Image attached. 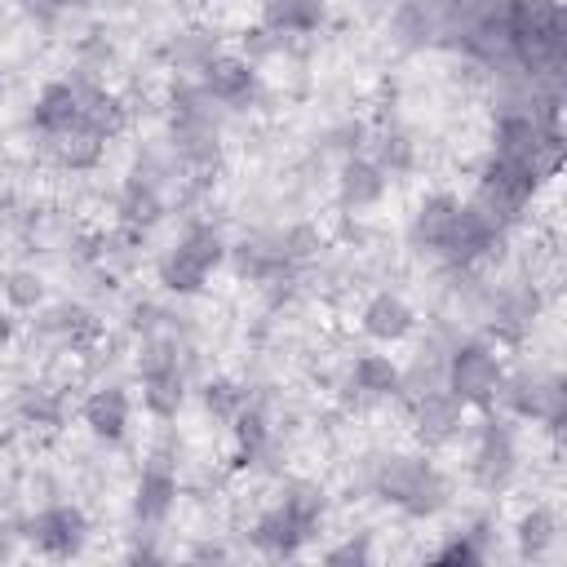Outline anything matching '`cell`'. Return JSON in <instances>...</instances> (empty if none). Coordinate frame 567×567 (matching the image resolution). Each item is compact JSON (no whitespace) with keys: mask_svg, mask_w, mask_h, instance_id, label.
<instances>
[{"mask_svg":"<svg viewBox=\"0 0 567 567\" xmlns=\"http://www.w3.org/2000/svg\"><path fill=\"white\" fill-rule=\"evenodd\" d=\"M377 164H381L385 173H403V168H412V142H408L403 133H385V137L377 142Z\"/></svg>","mask_w":567,"mask_h":567,"instance_id":"cell-30","label":"cell"},{"mask_svg":"<svg viewBox=\"0 0 567 567\" xmlns=\"http://www.w3.org/2000/svg\"><path fill=\"white\" fill-rule=\"evenodd\" d=\"M447 385H452V394H456L461 403H487V399L496 394V385H501V363H496V354H487L483 346L456 350L452 363H447Z\"/></svg>","mask_w":567,"mask_h":567,"instance_id":"cell-4","label":"cell"},{"mask_svg":"<svg viewBox=\"0 0 567 567\" xmlns=\"http://www.w3.org/2000/svg\"><path fill=\"white\" fill-rule=\"evenodd\" d=\"M412 306L399 297V292H377L368 306H363V332L372 341H399L412 332Z\"/></svg>","mask_w":567,"mask_h":567,"instance_id":"cell-11","label":"cell"},{"mask_svg":"<svg viewBox=\"0 0 567 567\" xmlns=\"http://www.w3.org/2000/svg\"><path fill=\"white\" fill-rule=\"evenodd\" d=\"M44 13H58V9H75V4H84V0H35Z\"/></svg>","mask_w":567,"mask_h":567,"instance_id":"cell-37","label":"cell"},{"mask_svg":"<svg viewBox=\"0 0 567 567\" xmlns=\"http://www.w3.org/2000/svg\"><path fill=\"white\" fill-rule=\"evenodd\" d=\"M328 563H368V540H350L328 554Z\"/></svg>","mask_w":567,"mask_h":567,"instance_id":"cell-35","label":"cell"},{"mask_svg":"<svg viewBox=\"0 0 567 567\" xmlns=\"http://www.w3.org/2000/svg\"><path fill=\"white\" fill-rule=\"evenodd\" d=\"M323 22V0H266V27L279 35L292 31H315Z\"/></svg>","mask_w":567,"mask_h":567,"instance_id":"cell-20","label":"cell"},{"mask_svg":"<svg viewBox=\"0 0 567 567\" xmlns=\"http://www.w3.org/2000/svg\"><path fill=\"white\" fill-rule=\"evenodd\" d=\"M306 536H310V532H306V527H301L284 505L266 509V514L257 518V527H252V540H257L261 549H270V554H292Z\"/></svg>","mask_w":567,"mask_h":567,"instance_id":"cell-18","label":"cell"},{"mask_svg":"<svg viewBox=\"0 0 567 567\" xmlns=\"http://www.w3.org/2000/svg\"><path fill=\"white\" fill-rule=\"evenodd\" d=\"M385 195V168L377 159H363V155H350L341 164V199L350 208H368Z\"/></svg>","mask_w":567,"mask_h":567,"instance_id":"cell-15","label":"cell"},{"mask_svg":"<svg viewBox=\"0 0 567 567\" xmlns=\"http://www.w3.org/2000/svg\"><path fill=\"white\" fill-rule=\"evenodd\" d=\"M350 377H354V390H363V394H372V399L394 394V390L403 385V372H399L385 354H359Z\"/></svg>","mask_w":567,"mask_h":567,"instance_id":"cell-23","label":"cell"},{"mask_svg":"<svg viewBox=\"0 0 567 567\" xmlns=\"http://www.w3.org/2000/svg\"><path fill=\"white\" fill-rule=\"evenodd\" d=\"M159 213H164L159 186H155L151 177L133 173V177L124 182V190H120V217H124V226L146 230V226H155V221H159Z\"/></svg>","mask_w":567,"mask_h":567,"instance_id":"cell-16","label":"cell"},{"mask_svg":"<svg viewBox=\"0 0 567 567\" xmlns=\"http://www.w3.org/2000/svg\"><path fill=\"white\" fill-rule=\"evenodd\" d=\"M0 97H4V84H0Z\"/></svg>","mask_w":567,"mask_h":567,"instance_id":"cell-39","label":"cell"},{"mask_svg":"<svg viewBox=\"0 0 567 567\" xmlns=\"http://www.w3.org/2000/svg\"><path fill=\"white\" fill-rule=\"evenodd\" d=\"M22 416L35 421V425H53V421L62 416V408H58L44 390H27V394H22Z\"/></svg>","mask_w":567,"mask_h":567,"instance_id":"cell-33","label":"cell"},{"mask_svg":"<svg viewBox=\"0 0 567 567\" xmlns=\"http://www.w3.org/2000/svg\"><path fill=\"white\" fill-rule=\"evenodd\" d=\"M49 328H53V332H66V337H71V332L89 328V315H84V310H75V306H58V310L49 315Z\"/></svg>","mask_w":567,"mask_h":567,"instance_id":"cell-34","label":"cell"},{"mask_svg":"<svg viewBox=\"0 0 567 567\" xmlns=\"http://www.w3.org/2000/svg\"><path fill=\"white\" fill-rule=\"evenodd\" d=\"M31 540H35L44 554L66 558V554H75L80 540H84V514L71 509V505H53V509H44V514L31 518Z\"/></svg>","mask_w":567,"mask_h":567,"instance_id":"cell-8","label":"cell"},{"mask_svg":"<svg viewBox=\"0 0 567 567\" xmlns=\"http://www.w3.org/2000/svg\"><path fill=\"white\" fill-rule=\"evenodd\" d=\"M439 558H447V563H456V558H461V563H474V558H478V554H474V549H470V545H465V540H456V545H447V549H443V554H439Z\"/></svg>","mask_w":567,"mask_h":567,"instance_id":"cell-36","label":"cell"},{"mask_svg":"<svg viewBox=\"0 0 567 567\" xmlns=\"http://www.w3.org/2000/svg\"><path fill=\"white\" fill-rule=\"evenodd\" d=\"M80 124V93L75 84H44V93L35 97V128L40 133H66Z\"/></svg>","mask_w":567,"mask_h":567,"instance_id":"cell-14","label":"cell"},{"mask_svg":"<svg viewBox=\"0 0 567 567\" xmlns=\"http://www.w3.org/2000/svg\"><path fill=\"white\" fill-rule=\"evenodd\" d=\"M532 186H536V168H532V164L496 155V159L487 164V173H483V213H487V217H492L496 208H501V217L518 213V208L527 204Z\"/></svg>","mask_w":567,"mask_h":567,"instance_id":"cell-3","label":"cell"},{"mask_svg":"<svg viewBox=\"0 0 567 567\" xmlns=\"http://www.w3.org/2000/svg\"><path fill=\"white\" fill-rule=\"evenodd\" d=\"M204 89H208V97L221 102V106H244V102L257 93V71H252V62H244V58L217 53V58L204 66Z\"/></svg>","mask_w":567,"mask_h":567,"instance_id":"cell-7","label":"cell"},{"mask_svg":"<svg viewBox=\"0 0 567 567\" xmlns=\"http://www.w3.org/2000/svg\"><path fill=\"white\" fill-rule=\"evenodd\" d=\"M474 474L483 487H505L509 474H514V434L496 421L483 425V439H478V452H474Z\"/></svg>","mask_w":567,"mask_h":567,"instance_id":"cell-9","label":"cell"},{"mask_svg":"<svg viewBox=\"0 0 567 567\" xmlns=\"http://www.w3.org/2000/svg\"><path fill=\"white\" fill-rule=\"evenodd\" d=\"M168 106H173V120H213V97L204 84H190V80H177L173 93H168Z\"/></svg>","mask_w":567,"mask_h":567,"instance_id":"cell-25","label":"cell"},{"mask_svg":"<svg viewBox=\"0 0 567 567\" xmlns=\"http://www.w3.org/2000/svg\"><path fill=\"white\" fill-rule=\"evenodd\" d=\"M142 390H146V408L155 416H173L182 408V368H177V354L168 346H151L146 350Z\"/></svg>","mask_w":567,"mask_h":567,"instance_id":"cell-5","label":"cell"},{"mask_svg":"<svg viewBox=\"0 0 567 567\" xmlns=\"http://www.w3.org/2000/svg\"><path fill=\"white\" fill-rule=\"evenodd\" d=\"M315 248H319V239H315L310 226H292V230L279 235V252H284V261H301V257H310Z\"/></svg>","mask_w":567,"mask_h":567,"instance_id":"cell-32","label":"cell"},{"mask_svg":"<svg viewBox=\"0 0 567 567\" xmlns=\"http://www.w3.org/2000/svg\"><path fill=\"white\" fill-rule=\"evenodd\" d=\"M244 390L235 385V381H208L204 385V408L217 416V421H235L239 412H244Z\"/></svg>","mask_w":567,"mask_h":567,"instance_id":"cell-26","label":"cell"},{"mask_svg":"<svg viewBox=\"0 0 567 567\" xmlns=\"http://www.w3.org/2000/svg\"><path fill=\"white\" fill-rule=\"evenodd\" d=\"M4 297H9L18 310H35V306L44 301V284H40V275H31V270H13L9 284H4Z\"/></svg>","mask_w":567,"mask_h":567,"instance_id":"cell-29","label":"cell"},{"mask_svg":"<svg viewBox=\"0 0 567 567\" xmlns=\"http://www.w3.org/2000/svg\"><path fill=\"white\" fill-rule=\"evenodd\" d=\"M4 337H9V323H4V319H0V346H4Z\"/></svg>","mask_w":567,"mask_h":567,"instance_id":"cell-38","label":"cell"},{"mask_svg":"<svg viewBox=\"0 0 567 567\" xmlns=\"http://www.w3.org/2000/svg\"><path fill=\"white\" fill-rule=\"evenodd\" d=\"M128 394L124 390H115V385H106V390H93L89 399H84V425L97 434V439H120L124 430H128Z\"/></svg>","mask_w":567,"mask_h":567,"instance_id":"cell-13","label":"cell"},{"mask_svg":"<svg viewBox=\"0 0 567 567\" xmlns=\"http://www.w3.org/2000/svg\"><path fill=\"white\" fill-rule=\"evenodd\" d=\"M279 505H284V509H288L306 532H315V523H319V514H323V496H319L310 483H292V487H288V496H284Z\"/></svg>","mask_w":567,"mask_h":567,"instance_id":"cell-27","label":"cell"},{"mask_svg":"<svg viewBox=\"0 0 567 567\" xmlns=\"http://www.w3.org/2000/svg\"><path fill=\"white\" fill-rule=\"evenodd\" d=\"M536 151H540V137H536V124H532V120L509 115V120H501V124H496V155L532 164V159H536Z\"/></svg>","mask_w":567,"mask_h":567,"instance_id":"cell-24","label":"cell"},{"mask_svg":"<svg viewBox=\"0 0 567 567\" xmlns=\"http://www.w3.org/2000/svg\"><path fill=\"white\" fill-rule=\"evenodd\" d=\"M377 492L394 505H403L408 514H434L447 501V483L439 470H430L416 456H390L377 470Z\"/></svg>","mask_w":567,"mask_h":567,"instance_id":"cell-1","label":"cell"},{"mask_svg":"<svg viewBox=\"0 0 567 567\" xmlns=\"http://www.w3.org/2000/svg\"><path fill=\"white\" fill-rule=\"evenodd\" d=\"M221 261V235L213 226H190L159 261V279L173 292H199L208 270Z\"/></svg>","mask_w":567,"mask_h":567,"instance_id":"cell-2","label":"cell"},{"mask_svg":"<svg viewBox=\"0 0 567 567\" xmlns=\"http://www.w3.org/2000/svg\"><path fill=\"white\" fill-rule=\"evenodd\" d=\"M461 416H465V403L452 394V390H425L416 394V408H412V421H416V434L425 443H447L461 434Z\"/></svg>","mask_w":567,"mask_h":567,"instance_id":"cell-6","label":"cell"},{"mask_svg":"<svg viewBox=\"0 0 567 567\" xmlns=\"http://www.w3.org/2000/svg\"><path fill=\"white\" fill-rule=\"evenodd\" d=\"M518 540H523V549H545L554 540V514L549 509H532L518 523Z\"/></svg>","mask_w":567,"mask_h":567,"instance_id":"cell-31","label":"cell"},{"mask_svg":"<svg viewBox=\"0 0 567 567\" xmlns=\"http://www.w3.org/2000/svg\"><path fill=\"white\" fill-rule=\"evenodd\" d=\"M456 213H461V204H456L452 195H430V199L416 208L412 239H416V244H430V248H443V239H447Z\"/></svg>","mask_w":567,"mask_h":567,"instance_id":"cell-19","label":"cell"},{"mask_svg":"<svg viewBox=\"0 0 567 567\" xmlns=\"http://www.w3.org/2000/svg\"><path fill=\"white\" fill-rule=\"evenodd\" d=\"M164 53H168V62L177 71H204L217 58V35L213 31H182V35L168 40Z\"/></svg>","mask_w":567,"mask_h":567,"instance_id":"cell-22","label":"cell"},{"mask_svg":"<svg viewBox=\"0 0 567 567\" xmlns=\"http://www.w3.org/2000/svg\"><path fill=\"white\" fill-rule=\"evenodd\" d=\"M173 151L182 164H213L217 159V124L213 120H173Z\"/></svg>","mask_w":567,"mask_h":567,"instance_id":"cell-17","label":"cell"},{"mask_svg":"<svg viewBox=\"0 0 567 567\" xmlns=\"http://www.w3.org/2000/svg\"><path fill=\"white\" fill-rule=\"evenodd\" d=\"M492 244H496L492 217H487L483 208H461L456 221H452V230H447V239H443V252H447L452 261H474V257H483Z\"/></svg>","mask_w":567,"mask_h":567,"instance_id":"cell-10","label":"cell"},{"mask_svg":"<svg viewBox=\"0 0 567 567\" xmlns=\"http://www.w3.org/2000/svg\"><path fill=\"white\" fill-rule=\"evenodd\" d=\"M394 35H399L403 49L425 44V40H430V13H425L421 4H403V9L394 13Z\"/></svg>","mask_w":567,"mask_h":567,"instance_id":"cell-28","label":"cell"},{"mask_svg":"<svg viewBox=\"0 0 567 567\" xmlns=\"http://www.w3.org/2000/svg\"><path fill=\"white\" fill-rule=\"evenodd\" d=\"M173 496H177V478H173V470L164 465V461H151L146 470H142V478H137V518L142 523H159V518H168V509H173Z\"/></svg>","mask_w":567,"mask_h":567,"instance_id":"cell-12","label":"cell"},{"mask_svg":"<svg viewBox=\"0 0 567 567\" xmlns=\"http://www.w3.org/2000/svg\"><path fill=\"white\" fill-rule=\"evenodd\" d=\"M102 142H106V137H97L93 128L75 124V128H66V133H53V159L66 164V168H89V164H97Z\"/></svg>","mask_w":567,"mask_h":567,"instance_id":"cell-21","label":"cell"}]
</instances>
